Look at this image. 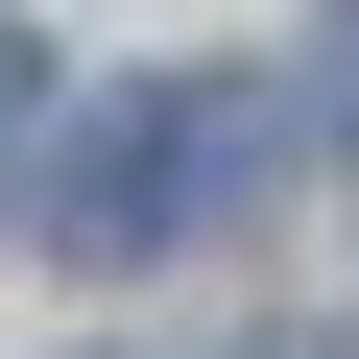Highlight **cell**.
Wrapping results in <instances>:
<instances>
[{"label":"cell","mask_w":359,"mask_h":359,"mask_svg":"<svg viewBox=\"0 0 359 359\" xmlns=\"http://www.w3.org/2000/svg\"><path fill=\"white\" fill-rule=\"evenodd\" d=\"M287 144H311V120L216 96V72H168V96H96V120H72V168H48V240H72V264H168V240H240V216L287 192Z\"/></svg>","instance_id":"obj_1"},{"label":"cell","mask_w":359,"mask_h":359,"mask_svg":"<svg viewBox=\"0 0 359 359\" xmlns=\"http://www.w3.org/2000/svg\"><path fill=\"white\" fill-rule=\"evenodd\" d=\"M72 72H48V25H0V216H48V168H72Z\"/></svg>","instance_id":"obj_2"},{"label":"cell","mask_w":359,"mask_h":359,"mask_svg":"<svg viewBox=\"0 0 359 359\" xmlns=\"http://www.w3.org/2000/svg\"><path fill=\"white\" fill-rule=\"evenodd\" d=\"M311 144L359 168V0H335V25H311Z\"/></svg>","instance_id":"obj_3"}]
</instances>
